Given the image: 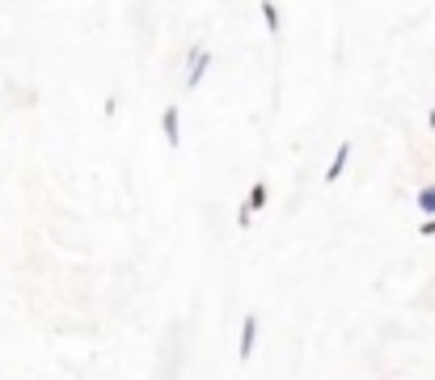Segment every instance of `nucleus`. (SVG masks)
Here are the masks:
<instances>
[{"instance_id": "obj_1", "label": "nucleus", "mask_w": 435, "mask_h": 380, "mask_svg": "<svg viewBox=\"0 0 435 380\" xmlns=\"http://www.w3.org/2000/svg\"><path fill=\"white\" fill-rule=\"evenodd\" d=\"M267 182H254V190H250V199L246 203H241V212H237V224L241 228H250V220H254V212H262V207H267Z\"/></svg>"}, {"instance_id": "obj_2", "label": "nucleus", "mask_w": 435, "mask_h": 380, "mask_svg": "<svg viewBox=\"0 0 435 380\" xmlns=\"http://www.w3.org/2000/svg\"><path fill=\"white\" fill-rule=\"evenodd\" d=\"M254 342H258V317L246 313V321H241V342H237L241 359H250V355H254Z\"/></svg>"}, {"instance_id": "obj_3", "label": "nucleus", "mask_w": 435, "mask_h": 380, "mask_svg": "<svg viewBox=\"0 0 435 380\" xmlns=\"http://www.w3.org/2000/svg\"><path fill=\"white\" fill-rule=\"evenodd\" d=\"M207 64H211V55H207L203 47H195V51H190V72H186V85H190V89H195V85L203 81V72H207Z\"/></svg>"}, {"instance_id": "obj_4", "label": "nucleus", "mask_w": 435, "mask_h": 380, "mask_svg": "<svg viewBox=\"0 0 435 380\" xmlns=\"http://www.w3.org/2000/svg\"><path fill=\"white\" fill-rule=\"evenodd\" d=\"M347 161H351V140H343V144L334 148V161H330V169H326V182H338L343 169H347Z\"/></svg>"}, {"instance_id": "obj_5", "label": "nucleus", "mask_w": 435, "mask_h": 380, "mask_svg": "<svg viewBox=\"0 0 435 380\" xmlns=\"http://www.w3.org/2000/svg\"><path fill=\"white\" fill-rule=\"evenodd\" d=\"M161 123H165V144H169V148H178V140H182V131H178V106H165Z\"/></svg>"}, {"instance_id": "obj_6", "label": "nucleus", "mask_w": 435, "mask_h": 380, "mask_svg": "<svg viewBox=\"0 0 435 380\" xmlns=\"http://www.w3.org/2000/svg\"><path fill=\"white\" fill-rule=\"evenodd\" d=\"M419 207H423V212H427V216H435V182H431V186H423V190H419Z\"/></svg>"}, {"instance_id": "obj_7", "label": "nucleus", "mask_w": 435, "mask_h": 380, "mask_svg": "<svg viewBox=\"0 0 435 380\" xmlns=\"http://www.w3.org/2000/svg\"><path fill=\"white\" fill-rule=\"evenodd\" d=\"M262 17H267V25L279 34V13H275V5H262Z\"/></svg>"}, {"instance_id": "obj_8", "label": "nucleus", "mask_w": 435, "mask_h": 380, "mask_svg": "<svg viewBox=\"0 0 435 380\" xmlns=\"http://www.w3.org/2000/svg\"><path fill=\"white\" fill-rule=\"evenodd\" d=\"M423 237H435V216H431V220L423 224Z\"/></svg>"}]
</instances>
